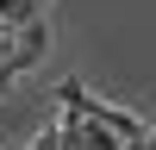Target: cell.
<instances>
[{
  "mask_svg": "<svg viewBox=\"0 0 156 150\" xmlns=\"http://www.w3.org/2000/svg\"><path fill=\"white\" fill-rule=\"evenodd\" d=\"M56 100H62V106H75V112H87V119H100V125H112V131H119L125 144H131V138H144V131H150V125L137 119V112H125V106H106V100H94V94H87L81 81H75V75H69V81L56 88Z\"/></svg>",
  "mask_w": 156,
  "mask_h": 150,
  "instance_id": "obj_1",
  "label": "cell"
},
{
  "mask_svg": "<svg viewBox=\"0 0 156 150\" xmlns=\"http://www.w3.org/2000/svg\"><path fill=\"white\" fill-rule=\"evenodd\" d=\"M37 19H44V0H0V25L6 31H25Z\"/></svg>",
  "mask_w": 156,
  "mask_h": 150,
  "instance_id": "obj_2",
  "label": "cell"
},
{
  "mask_svg": "<svg viewBox=\"0 0 156 150\" xmlns=\"http://www.w3.org/2000/svg\"><path fill=\"white\" fill-rule=\"evenodd\" d=\"M150 150H156V131H150Z\"/></svg>",
  "mask_w": 156,
  "mask_h": 150,
  "instance_id": "obj_3",
  "label": "cell"
}]
</instances>
